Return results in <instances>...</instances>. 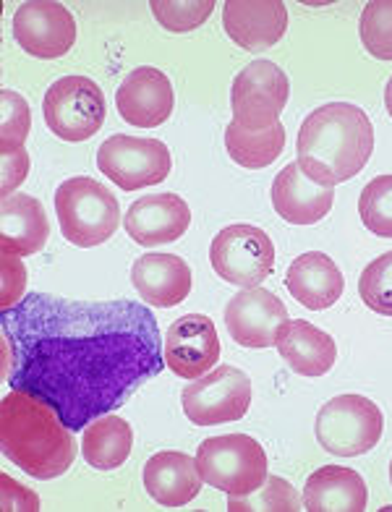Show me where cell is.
<instances>
[{"label": "cell", "mask_w": 392, "mask_h": 512, "mask_svg": "<svg viewBox=\"0 0 392 512\" xmlns=\"http://www.w3.org/2000/svg\"><path fill=\"white\" fill-rule=\"evenodd\" d=\"M3 377L58 411L71 432L108 416L163 371L155 314L136 301H71L32 293L0 311Z\"/></svg>", "instance_id": "obj_1"}, {"label": "cell", "mask_w": 392, "mask_h": 512, "mask_svg": "<svg viewBox=\"0 0 392 512\" xmlns=\"http://www.w3.org/2000/svg\"><path fill=\"white\" fill-rule=\"evenodd\" d=\"M372 152V121L351 102H330L311 110L296 139L298 165L304 176L325 189L359 176Z\"/></svg>", "instance_id": "obj_2"}, {"label": "cell", "mask_w": 392, "mask_h": 512, "mask_svg": "<svg viewBox=\"0 0 392 512\" xmlns=\"http://www.w3.org/2000/svg\"><path fill=\"white\" fill-rule=\"evenodd\" d=\"M0 447L32 479H58L71 468L76 445L55 408L29 392L11 390L0 403Z\"/></svg>", "instance_id": "obj_3"}, {"label": "cell", "mask_w": 392, "mask_h": 512, "mask_svg": "<svg viewBox=\"0 0 392 512\" xmlns=\"http://www.w3.org/2000/svg\"><path fill=\"white\" fill-rule=\"evenodd\" d=\"M55 215L68 243L95 249L110 241L121 225V204L108 186L89 176L68 178L55 191Z\"/></svg>", "instance_id": "obj_4"}, {"label": "cell", "mask_w": 392, "mask_h": 512, "mask_svg": "<svg viewBox=\"0 0 392 512\" xmlns=\"http://www.w3.org/2000/svg\"><path fill=\"white\" fill-rule=\"evenodd\" d=\"M196 468L207 486L228 497H244L257 492L270 476L267 452L254 437L246 434H225V437L204 439L196 450Z\"/></svg>", "instance_id": "obj_5"}, {"label": "cell", "mask_w": 392, "mask_h": 512, "mask_svg": "<svg viewBox=\"0 0 392 512\" xmlns=\"http://www.w3.org/2000/svg\"><path fill=\"white\" fill-rule=\"evenodd\" d=\"M385 418L377 403L364 395H338L317 413L314 434L322 450L338 458H356L374 450L382 439Z\"/></svg>", "instance_id": "obj_6"}, {"label": "cell", "mask_w": 392, "mask_h": 512, "mask_svg": "<svg viewBox=\"0 0 392 512\" xmlns=\"http://www.w3.org/2000/svg\"><path fill=\"white\" fill-rule=\"evenodd\" d=\"M105 95L89 76H63L45 92L42 115L63 142H87L105 123Z\"/></svg>", "instance_id": "obj_7"}, {"label": "cell", "mask_w": 392, "mask_h": 512, "mask_svg": "<svg viewBox=\"0 0 392 512\" xmlns=\"http://www.w3.org/2000/svg\"><path fill=\"white\" fill-rule=\"evenodd\" d=\"M181 403L191 424H233L249 413L251 379L236 366H217L183 387Z\"/></svg>", "instance_id": "obj_8"}, {"label": "cell", "mask_w": 392, "mask_h": 512, "mask_svg": "<svg viewBox=\"0 0 392 512\" xmlns=\"http://www.w3.org/2000/svg\"><path fill=\"white\" fill-rule=\"evenodd\" d=\"M212 270L225 283L238 288H257L275 270V243L254 225H228L210 246Z\"/></svg>", "instance_id": "obj_9"}, {"label": "cell", "mask_w": 392, "mask_h": 512, "mask_svg": "<svg viewBox=\"0 0 392 512\" xmlns=\"http://www.w3.org/2000/svg\"><path fill=\"white\" fill-rule=\"evenodd\" d=\"M97 168L123 191H139L163 183L170 176L173 160L160 139L115 134L97 149Z\"/></svg>", "instance_id": "obj_10"}, {"label": "cell", "mask_w": 392, "mask_h": 512, "mask_svg": "<svg viewBox=\"0 0 392 512\" xmlns=\"http://www.w3.org/2000/svg\"><path fill=\"white\" fill-rule=\"evenodd\" d=\"M291 97V81L278 63L254 61L233 79L230 108L233 121L246 128H270Z\"/></svg>", "instance_id": "obj_11"}, {"label": "cell", "mask_w": 392, "mask_h": 512, "mask_svg": "<svg viewBox=\"0 0 392 512\" xmlns=\"http://www.w3.org/2000/svg\"><path fill=\"white\" fill-rule=\"evenodd\" d=\"M14 37L24 53L53 61L63 58L76 42V21L55 0H27L16 8Z\"/></svg>", "instance_id": "obj_12"}, {"label": "cell", "mask_w": 392, "mask_h": 512, "mask_svg": "<svg viewBox=\"0 0 392 512\" xmlns=\"http://www.w3.org/2000/svg\"><path fill=\"white\" fill-rule=\"evenodd\" d=\"M288 319V309L275 293L264 288H244L225 306V327L244 348H272Z\"/></svg>", "instance_id": "obj_13"}, {"label": "cell", "mask_w": 392, "mask_h": 512, "mask_svg": "<svg viewBox=\"0 0 392 512\" xmlns=\"http://www.w3.org/2000/svg\"><path fill=\"white\" fill-rule=\"evenodd\" d=\"M220 361V340L210 317L186 314L165 332V364L181 379L204 377Z\"/></svg>", "instance_id": "obj_14"}, {"label": "cell", "mask_w": 392, "mask_h": 512, "mask_svg": "<svg viewBox=\"0 0 392 512\" xmlns=\"http://www.w3.org/2000/svg\"><path fill=\"white\" fill-rule=\"evenodd\" d=\"M115 105L126 123L136 128L163 126L173 113V84L160 68H134L115 92Z\"/></svg>", "instance_id": "obj_15"}, {"label": "cell", "mask_w": 392, "mask_h": 512, "mask_svg": "<svg viewBox=\"0 0 392 512\" xmlns=\"http://www.w3.org/2000/svg\"><path fill=\"white\" fill-rule=\"evenodd\" d=\"M223 27L238 48L259 53L280 42L288 29V8L283 0H228Z\"/></svg>", "instance_id": "obj_16"}, {"label": "cell", "mask_w": 392, "mask_h": 512, "mask_svg": "<svg viewBox=\"0 0 392 512\" xmlns=\"http://www.w3.org/2000/svg\"><path fill=\"white\" fill-rule=\"evenodd\" d=\"M191 209L178 194H147L123 217V228L139 246L173 243L189 230Z\"/></svg>", "instance_id": "obj_17"}, {"label": "cell", "mask_w": 392, "mask_h": 512, "mask_svg": "<svg viewBox=\"0 0 392 512\" xmlns=\"http://www.w3.org/2000/svg\"><path fill=\"white\" fill-rule=\"evenodd\" d=\"M131 283L144 304L173 309L191 293V267L176 254L139 256L131 267Z\"/></svg>", "instance_id": "obj_18"}, {"label": "cell", "mask_w": 392, "mask_h": 512, "mask_svg": "<svg viewBox=\"0 0 392 512\" xmlns=\"http://www.w3.org/2000/svg\"><path fill=\"white\" fill-rule=\"evenodd\" d=\"M335 191L304 176L298 162H288L272 183V207L293 225H314L330 215Z\"/></svg>", "instance_id": "obj_19"}, {"label": "cell", "mask_w": 392, "mask_h": 512, "mask_svg": "<svg viewBox=\"0 0 392 512\" xmlns=\"http://www.w3.org/2000/svg\"><path fill=\"white\" fill-rule=\"evenodd\" d=\"M144 489L157 505L183 507L196 499L202 489V473L196 468V458L186 452H157L144 463Z\"/></svg>", "instance_id": "obj_20"}, {"label": "cell", "mask_w": 392, "mask_h": 512, "mask_svg": "<svg viewBox=\"0 0 392 512\" xmlns=\"http://www.w3.org/2000/svg\"><path fill=\"white\" fill-rule=\"evenodd\" d=\"M285 288L304 309L325 311L338 304L345 280L330 256L322 251H309L293 259L285 275Z\"/></svg>", "instance_id": "obj_21"}, {"label": "cell", "mask_w": 392, "mask_h": 512, "mask_svg": "<svg viewBox=\"0 0 392 512\" xmlns=\"http://www.w3.org/2000/svg\"><path fill=\"white\" fill-rule=\"evenodd\" d=\"M50 223L42 202L34 196L14 194L0 204V251L11 256H32L45 246Z\"/></svg>", "instance_id": "obj_22"}, {"label": "cell", "mask_w": 392, "mask_h": 512, "mask_svg": "<svg viewBox=\"0 0 392 512\" xmlns=\"http://www.w3.org/2000/svg\"><path fill=\"white\" fill-rule=\"evenodd\" d=\"M275 348L280 351L285 364L301 377H325L338 358L335 340L325 330H319L304 319H291L285 324L278 332Z\"/></svg>", "instance_id": "obj_23"}, {"label": "cell", "mask_w": 392, "mask_h": 512, "mask_svg": "<svg viewBox=\"0 0 392 512\" xmlns=\"http://www.w3.org/2000/svg\"><path fill=\"white\" fill-rule=\"evenodd\" d=\"M366 484L353 468L325 465L309 476L304 489L306 512H364Z\"/></svg>", "instance_id": "obj_24"}, {"label": "cell", "mask_w": 392, "mask_h": 512, "mask_svg": "<svg viewBox=\"0 0 392 512\" xmlns=\"http://www.w3.org/2000/svg\"><path fill=\"white\" fill-rule=\"evenodd\" d=\"M134 447V432L129 421L121 416H100L84 429L82 455L95 471H115L121 468Z\"/></svg>", "instance_id": "obj_25"}, {"label": "cell", "mask_w": 392, "mask_h": 512, "mask_svg": "<svg viewBox=\"0 0 392 512\" xmlns=\"http://www.w3.org/2000/svg\"><path fill=\"white\" fill-rule=\"evenodd\" d=\"M225 149L241 168L262 170L283 155L285 128L280 121L270 128H246L233 121L225 128Z\"/></svg>", "instance_id": "obj_26"}, {"label": "cell", "mask_w": 392, "mask_h": 512, "mask_svg": "<svg viewBox=\"0 0 392 512\" xmlns=\"http://www.w3.org/2000/svg\"><path fill=\"white\" fill-rule=\"evenodd\" d=\"M230 512H298L304 510V502L291 484L280 476H267L257 492L244 494V497L228 499Z\"/></svg>", "instance_id": "obj_27"}, {"label": "cell", "mask_w": 392, "mask_h": 512, "mask_svg": "<svg viewBox=\"0 0 392 512\" xmlns=\"http://www.w3.org/2000/svg\"><path fill=\"white\" fill-rule=\"evenodd\" d=\"M359 215L372 236L392 238V173L366 183L359 196Z\"/></svg>", "instance_id": "obj_28"}, {"label": "cell", "mask_w": 392, "mask_h": 512, "mask_svg": "<svg viewBox=\"0 0 392 512\" xmlns=\"http://www.w3.org/2000/svg\"><path fill=\"white\" fill-rule=\"evenodd\" d=\"M359 34L364 48L379 58L392 61V0H372L361 11Z\"/></svg>", "instance_id": "obj_29"}, {"label": "cell", "mask_w": 392, "mask_h": 512, "mask_svg": "<svg viewBox=\"0 0 392 512\" xmlns=\"http://www.w3.org/2000/svg\"><path fill=\"white\" fill-rule=\"evenodd\" d=\"M215 0H152L149 8H152V14L155 19L163 24L168 32H194L204 24V21L210 19L212 11H215Z\"/></svg>", "instance_id": "obj_30"}, {"label": "cell", "mask_w": 392, "mask_h": 512, "mask_svg": "<svg viewBox=\"0 0 392 512\" xmlns=\"http://www.w3.org/2000/svg\"><path fill=\"white\" fill-rule=\"evenodd\" d=\"M359 296L382 317H392V251L377 256L359 277Z\"/></svg>", "instance_id": "obj_31"}, {"label": "cell", "mask_w": 392, "mask_h": 512, "mask_svg": "<svg viewBox=\"0 0 392 512\" xmlns=\"http://www.w3.org/2000/svg\"><path fill=\"white\" fill-rule=\"evenodd\" d=\"M0 108H3V118H0V155L14 152V149L24 147L32 128V115H29L27 100L14 92V89H3L0 92Z\"/></svg>", "instance_id": "obj_32"}, {"label": "cell", "mask_w": 392, "mask_h": 512, "mask_svg": "<svg viewBox=\"0 0 392 512\" xmlns=\"http://www.w3.org/2000/svg\"><path fill=\"white\" fill-rule=\"evenodd\" d=\"M27 290V270L21 264V256H0V309H14L24 301Z\"/></svg>", "instance_id": "obj_33"}, {"label": "cell", "mask_w": 392, "mask_h": 512, "mask_svg": "<svg viewBox=\"0 0 392 512\" xmlns=\"http://www.w3.org/2000/svg\"><path fill=\"white\" fill-rule=\"evenodd\" d=\"M0 484H3V497H0V510H40V497L34 492H29L27 486H21L19 481H14L8 473L0 476Z\"/></svg>", "instance_id": "obj_34"}, {"label": "cell", "mask_w": 392, "mask_h": 512, "mask_svg": "<svg viewBox=\"0 0 392 512\" xmlns=\"http://www.w3.org/2000/svg\"><path fill=\"white\" fill-rule=\"evenodd\" d=\"M29 173V155L27 149H14V152H6L3 155V186H0V191H3V199L6 196H14V191L19 189L21 183H24V178H27Z\"/></svg>", "instance_id": "obj_35"}, {"label": "cell", "mask_w": 392, "mask_h": 512, "mask_svg": "<svg viewBox=\"0 0 392 512\" xmlns=\"http://www.w3.org/2000/svg\"><path fill=\"white\" fill-rule=\"evenodd\" d=\"M385 108L392 118V79L387 81V87H385Z\"/></svg>", "instance_id": "obj_36"}, {"label": "cell", "mask_w": 392, "mask_h": 512, "mask_svg": "<svg viewBox=\"0 0 392 512\" xmlns=\"http://www.w3.org/2000/svg\"><path fill=\"white\" fill-rule=\"evenodd\" d=\"M390 479H392V465H390Z\"/></svg>", "instance_id": "obj_37"}]
</instances>
